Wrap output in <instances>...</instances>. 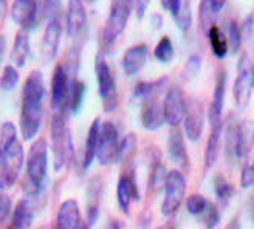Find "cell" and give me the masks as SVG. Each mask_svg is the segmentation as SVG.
Listing matches in <instances>:
<instances>
[{"label":"cell","instance_id":"cell-47","mask_svg":"<svg viewBox=\"0 0 254 229\" xmlns=\"http://www.w3.org/2000/svg\"><path fill=\"white\" fill-rule=\"evenodd\" d=\"M248 214H250V219L254 222V190L248 198Z\"/></svg>","mask_w":254,"mask_h":229},{"label":"cell","instance_id":"cell-3","mask_svg":"<svg viewBox=\"0 0 254 229\" xmlns=\"http://www.w3.org/2000/svg\"><path fill=\"white\" fill-rule=\"evenodd\" d=\"M52 150L55 171L59 172L68 164L73 155L71 135L67 127V113L53 112L52 116Z\"/></svg>","mask_w":254,"mask_h":229},{"label":"cell","instance_id":"cell-18","mask_svg":"<svg viewBox=\"0 0 254 229\" xmlns=\"http://www.w3.org/2000/svg\"><path fill=\"white\" fill-rule=\"evenodd\" d=\"M225 155L226 161L236 163L244 158L242 152V124L236 118H231L225 127Z\"/></svg>","mask_w":254,"mask_h":229},{"label":"cell","instance_id":"cell-19","mask_svg":"<svg viewBox=\"0 0 254 229\" xmlns=\"http://www.w3.org/2000/svg\"><path fill=\"white\" fill-rule=\"evenodd\" d=\"M141 124L146 130L154 132L158 130L166 124V118H164V110H163V103L155 98H150L143 103L141 107Z\"/></svg>","mask_w":254,"mask_h":229},{"label":"cell","instance_id":"cell-7","mask_svg":"<svg viewBox=\"0 0 254 229\" xmlns=\"http://www.w3.org/2000/svg\"><path fill=\"white\" fill-rule=\"evenodd\" d=\"M186 195V178L179 169H174L168 173L164 184V200L161 205V214L164 217H172L180 209Z\"/></svg>","mask_w":254,"mask_h":229},{"label":"cell","instance_id":"cell-5","mask_svg":"<svg viewBox=\"0 0 254 229\" xmlns=\"http://www.w3.org/2000/svg\"><path fill=\"white\" fill-rule=\"evenodd\" d=\"M0 146H2V150L5 154L11 178H12V181L16 183V180L22 172V168H23L25 152H23L22 143L17 138L16 125L9 121L3 122L2 129H0Z\"/></svg>","mask_w":254,"mask_h":229},{"label":"cell","instance_id":"cell-29","mask_svg":"<svg viewBox=\"0 0 254 229\" xmlns=\"http://www.w3.org/2000/svg\"><path fill=\"white\" fill-rule=\"evenodd\" d=\"M85 84L79 79H71V90H70V104L68 110L71 113H79L84 104L85 96Z\"/></svg>","mask_w":254,"mask_h":229},{"label":"cell","instance_id":"cell-34","mask_svg":"<svg viewBox=\"0 0 254 229\" xmlns=\"http://www.w3.org/2000/svg\"><path fill=\"white\" fill-rule=\"evenodd\" d=\"M174 20L177 23V27H179L183 33L190 30V27H192V8H190L189 0H183L179 12L174 16Z\"/></svg>","mask_w":254,"mask_h":229},{"label":"cell","instance_id":"cell-44","mask_svg":"<svg viewBox=\"0 0 254 229\" xmlns=\"http://www.w3.org/2000/svg\"><path fill=\"white\" fill-rule=\"evenodd\" d=\"M135 3V12L138 19H143L144 14L147 12V8L150 5V0H133Z\"/></svg>","mask_w":254,"mask_h":229},{"label":"cell","instance_id":"cell-23","mask_svg":"<svg viewBox=\"0 0 254 229\" xmlns=\"http://www.w3.org/2000/svg\"><path fill=\"white\" fill-rule=\"evenodd\" d=\"M30 57V33L25 30H19L14 37V44L11 50V62L16 68L25 67Z\"/></svg>","mask_w":254,"mask_h":229},{"label":"cell","instance_id":"cell-10","mask_svg":"<svg viewBox=\"0 0 254 229\" xmlns=\"http://www.w3.org/2000/svg\"><path fill=\"white\" fill-rule=\"evenodd\" d=\"M71 78L64 63H58L52 76V107L53 112L67 113L70 104Z\"/></svg>","mask_w":254,"mask_h":229},{"label":"cell","instance_id":"cell-20","mask_svg":"<svg viewBox=\"0 0 254 229\" xmlns=\"http://www.w3.org/2000/svg\"><path fill=\"white\" fill-rule=\"evenodd\" d=\"M149 56V47L146 44H136L126 50L123 56V68L127 76H135L141 71Z\"/></svg>","mask_w":254,"mask_h":229},{"label":"cell","instance_id":"cell-52","mask_svg":"<svg viewBox=\"0 0 254 229\" xmlns=\"http://www.w3.org/2000/svg\"><path fill=\"white\" fill-rule=\"evenodd\" d=\"M78 229H90V226H88L87 223H81V226Z\"/></svg>","mask_w":254,"mask_h":229},{"label":"cell","instance_id":"cell-21","mask_svg":"<svg viewBox=\"0 0 254 229\" xmlns=\"http://www.w3.org/2000/svg\"><path fill=\"white\" fill-rule=\"evenodd\" d=\"M103 190L104 187L99 176H95L88 181L87 186V225L88 226H93L98 222Z\"/></svg>","mask_w":254,"mask_h":229},{"label":"cell","instance_id":"cell-48","mask_svg":"<svg viewBox=\"0 0 254 229\" xmlns=\"http://www.w3.org/2000/svg\"><path fill=\"white\" fill-rule=\"evenodd\" d=\"M6 11H8V0H0V22L3 20Z\"/></svg>","mask_w":254,"mask_h":229},{"label":"cell","instance_id":"cell-36","mask_svg":"<svg viewBox=\"0 0 254 229\" xmlns=\"http://www.w3.org/2000/svg\"><path fill=\"white\" fill-rule=\"evenodd\" d=\"M209 205V201H206V198L200 195V194H192L188 200H186V209L190 215H195V217H201L203 212L206 211Z\"/></svg>","mask_w":254,"mask_h":229},{"label":"cell","instance_id":"cell-31","mask_svg":"<svg viewBox=\"0 0 254 229\" xmlns=\"http://www.w3.org/2000/svg\"><path fill=\"white\" fill-rule=\"evenodd\" d=\"M214 190H215V195H217V198H219L222 206H226L228 203L231 201L233 194H234V189H233L231 183L228 181L222 173H219L217 176H215V180H214Z\"/></svg>","mask_w":254,"mask_h":229},{"label":"cell","instance_id":"cell-1","mask_svg":"<svg viewBox=\"0 0 254 229\" xmlns=\"http://www.w3.org/2000/svg\"><path fill=\"white\" fill-rule=\"evenodd\" d=\"M45 82L39 70H33L23 82L20 107V133L25 141H31L39 133L44 118Z\"/></svg>","mask_w":254,"mask_h":229},{"label":"cell","instance_id":"cell-38","mask_svg":"<svg viewBox=\"0 0 254 229\" xmlns=\"http://www.w3.org/2000/svg\"><path fill=\"white\" fill-rule=\"evenodd\" d=\"M136 150V136L133 133H129L123 138V141L120 144V157H118V163L120 161H127L132 160Z\"/></svg>","mask_w":254,"mask_h":229},{"label":"cell","instance_id":"cell-50","mask_svg":"<svg viewBox=\"0 0 254 229\" xmlns=\"http://www.w3.org/2000/svg\"><path fill=\"white\" fill-rule=\"evenodd\" d=\"M3 53H5V37L0 36V63H2Z\"/></svg>","mask_w":254,"mask_h":229},{"label":"cell","instance_id":"cell-27","mask_svg":"<svg viewBox=\"0 0 254 229\" xmlns=\"http://www.w3.org/2000/svg\"><path fill=\"white\" fill-rule=\"evenodd\" d=\"M208 41H209V45H211V50H212V55L217 59H223L228 55V52H230L228 37L217 27V25H214V27L209 28V31H208Z\"/></svg>","mask_w":254,"mask_h":229},{"label":"cell","instance_id":"cell-2","mask_svg":"<svg viewBox=\"0 0 254 229\" xmlns=\"http://www.w3.org/2000/svg\"><path fill=\"white\" fill-rule=\"evenodd\" d=\"M48 173V144L44 138L36 139L27 155V183L28 195H39Z\"/></svg>","mask_w":254,"mask_h":229},{"label":"cell","instance_id":"cell-17","mask_svg":"<svg viewBox=\"0 0 254 229\" xmlns=\"http://www.w3.org/2000/svg\"><path fill=\"white\" fill-rule=\"evenodd\" d=\"M168 155L179 171L186 172L189 169V157L186 152L185 135L179 127H171L168 136Z\"/></svg>","mask_w":254,"mask_h":229},{"label":"cell","instance_id":"cell-46","mask_svg":"<svg viewBox=\"0 0 254 229\" xmlns=\"http://www.w3.org/2000/svg\"><path fill=\"white\" fill-rule=\"evenodd\" d=\"M150 23H152V28H154V30H160L161 25H163V17L158 14V12H154L152 17H150Z\"/></svg>","mask_w":254,"mask_h":229},{"label":"cell","instance_id":"cell-16","mask_svg":"<svg viewBox=\"0 0 254 229\" xmlns=\"http://www.w3.org/2000/svg\"><path fill=\"white\" fill-rule=\"evenodd\" d=\"M226 73L220 70L215 78V85L212 92V101L208 110V118L211 127L223 125V107H225V96H226Z\"/></svg>","mask_w":254,"mask_h":229},{"label":"cell","instance_id":"cell-6","mask_svg":"<svg viewBox=\"0 0 254 229\" xmlns=\"http://www.w3.org/2000/svg\"><path fill=\"white\" fill-rule=\"evenodd\" d=\"M95 73L98 79V90L99 96L103 99V107L104 112L112 113L118 107V90H117V82L113 78V73L106 60L104 53H98L95 59Z\"/></svg>","mask_w":254,"mask_h":229},{"label":"cell","instance_id":"cell-12","mask_svg":"<svg viewBox=\"0 0 254 229\" xmlns=\"http://www.w3.org/2000/svg\"><path fill=\"white\" fill-rule=\"evenodd\" d=\"M39 0H12L11 19L20 30L31 31L39 23Z\"/></svg>","mask_w":254,"mask_h":229},{"label":"cell","instance_id":"cell-49","mask_svg":"<svg viewBox=\"0 0 254 229\" xmlns=\"http://www.w3.org/2000/svg\"><path fill=\"white\" fill-rule=\"evenodd\" d=\"M225 229H242V225H240L239 217H234L230 223H228V226Z\"/></svg>","mask_w":254,"mask_h":229},{"label":"cell","instance_id":"cell-51","mask_svg":"<svg viewBox=\"0 0 254 229\" xmlns=\"http://www.w3.org/2000/svg\"><path fill=\"white\" fill-rule=\"evenodd\" d=\"M104 229H121V228H120L118 222H109L107 226H106Z\"/></svg>","mask_w":254,"mask_h":229},{"label":"cell","instance_id":"cell-28","mask_svg":"<svg viewBox=\"0 0 254 229\" xmlns=\"http://www.w3.org/2000/svg\"><path fill=\"white\" fill-rule=\"evenodd\" d=\"M166 82H168V78H161L154 82H138L133 90V96L138 99H143V101L155 98L163 90V87Z\"/></svg>","mask_w":254,"mask_h":229},{"label":"cell","instance_id":"cell-35","mask_svg":"<svg viewBox=\"0 0 254 229\" xmlns=\"http://www.w3.org/2000/svg\"><path fill=\"white\" fill-rule=\"evenodd\" d=\"M17 84H19V71L12 63H9V65L3 68L2 74H0V90L11 92L17 87Z\"/></svg>","mask_w":254,"mask_h":229},{"label":"cell","instance_id":"cell-22","mask_svg":"<svg viewBox=\"0 0 254 229\" xmlns=\"http://www.w3.org/2000/svg\"><path fill=\"white\" fill-rule=\"evenodd\" d=\"M81 211L76 200H65L58 211L56 229H78L81 226Z\"/></svg>","mask_w":254,"mask_h":229},{"label":"cell","instance_id":"cell-9","mask_svg":"<svg viewBox=\"0 0 254 229\" xmlns=\"http://www.w3.org/2000/svg\"><path fill=\"white\" fill-rule=\"evenodd\" d=\"M254 90V79H253V67L247 53H244L239 59L237 76L233 87V96L236 106L239 109H245L250 104L251 93Z\"/></svg>","mask_w":254,"mask_h":229},{"label":"cell","instance_id":"cell-32","mask_svg":"<svg viewBox=\"0 0 254 229\" xmlns=\"http://www.w3.org/2000/svg\"><path fill=\"white\" fill-rule=\"evenodd\" d=\"M168 171L163 166L161 163H155L152 166V172H150V178H149V190L152 194H157L160 189H164V184H166V178H168Z\"/></svg>","mask_w":254,"mask_h":229},{"label":"cell","instance_id":"cell-41","mask_svg":"<svg viewBox=\"0 0 254 229\" xmlns=\"http://www.w3.org/2000/svg\"><path fill=\"white\" fill-rule=\"evenodd\" d=\"M240 186L244 189L254 187V164H248L242 169V175H240Z\"/></svg>","mask_w":254,"mask_h":229},{"label":"cell","instance_id":"cell-26","mask_svg":"<svg viewBox=\"0 0 254 229\" xmlns=\"http://www.w3.org/2000/svg\"><path fill=\"white\" fill-rule=\"evenodd\" d=\"M222 133H223V125L211 127L208 143H206V150H205V166H206V169L214 168V164L217 163L219 152H220Z\"/></svg>","mask_w":254,"mask_h":229},{"label":"cell","instance_id":"cell-8","mask_svg":"<svg viewBox=\"0 0 254 229\" xmlns=\"http://www.w3.org/2000/svg\"><path fill=\"white\" fill-rule=\"evenodd\" d=\"M120 135L115 124L106 121L101 124V133H99V143L96 158L101 166H110V164L118 163L120 157Z\"/></svg>","mask_w":254,"mask_h":229},{"label":"cell","instance_id":"cell-25","mask_svg":"<svg viewBox=\"0 0 254 229\" xmlns=\"http://www.w3.org/2000/svg\"><path fill=\"white\" fill-rule=\"evenodd\" d=\"M34 220V211L28 200H20L11 217V228L12 229H30Z\"/></svg>","mask_w":254,"mask_h":229},{"label":"cell","instance_id":"cell-53","mask_svg":"<svg viewBox=\"0 0 254 229\" xmlns=\"http://www.w3.org/2000/svg\"><path fill=\"white\" fill-rule=\"evenodd\" d=\"M253 79H254V65H253Z\"/></svg>","mask_w":254,"mask_h":229},{"label":"cell","instance_id":"cell-15","mask_svg":"<svg viewBox=\"0 0 254 229\" xmlns=\"http://www.w3.org/2000/svg\"><path fill=\"white\" fill-rule=\"evenodd\" d=\"M62 28L64 27H62L59 14L47 20V27L42 36V44H41V57L44 63H50L58 56V50H59L61 37H62Z\"/></svg>","mask_w":254,"mask_h":229},{"label":"cell","instance_id":"cell-43","mask_svg":"<svg viewBox=\"0 0 254 229\" xmlns=\"http://www.w3.org/2000/svg\"><path fill=\"white\" fill-rule=\"evenodd\" d=\"M183 0H161V6L171 12V16L174 17L177 12H179L180 6H182Z\"/></svg>","mask_w":254,"mask_h":229},{"label":"cell","instance_id":"cell-13","mask_svg":"<svg viewBox=\"0 0 254 229\" xmlns=\"http://www.w3.org/2000/svg\"><path fill=\"white\" fill-rule=\"evenodd\" d=\"M185 107H186V96L179 85L169 87L163 101V110L166 124L169 127H179L185 118Z\"/></svg>","mask_w":254,"mask_h":229},{"label":"cell","instance_id":"cell-33","mask_svg":"<svg viewBox=\"0 0 254 229\" xmlns=\"http://www.w3.org/2000/svg\"><path fill=\"white\" fill-rule=\"evenodd\" d=\"M226 37H228V44H230V53L237 55L240 52V48H242L244 34H242V27L236 20H231L230 25H228Z\"/></svg>","mask_w":254,"mask_h":229},{"label":"cell","instance_id":"cell-39","mask_svg":"<svg viewBox=\"0 0 254 229\" xmlns=\"http://www.w3.org/2000/svg\"><path fill=\"white\" fill-rule=\"evenodd\" d=\"M12 184H14V181H12V178H11L5 154H3V150H2V146H0V190L6 189V187H9Z\"/></svg>","mask_w":254,"mask_h":229},{"label":"cell","instance_id":"cell-11","mask_svg":"<svg viewBox=\"0 0 254 229\" xmlns=\"http://www.w3.org/2000/svg\"><path fill=\"white\" fill-rule=\"evenodd\" d=\"M183 127H185V135L190 141H198L203 132V127H205V112H203L201 101L195 96L186 98Z\"/></svg>","mask_w":254,"mask_h":229},{"label":"cell","instance_id":"cell-42","mask_svg":"<svg viewBox=\"0 0 254 229\" xmlns=\"http://www.w3.org/2000/svg\"><path fill=\"white\" fill-rule=\"evenodd\" d=\"M11 214V198L0 190V223L5 222Z\"/></svg>","mask_w":254,"mask_h":229},{"label":"cell","instance_id":"cell-45","mask_svg":"<svg viewBox=\"0 0 254 229\" xmlns=\"http://www.w3.org/2000/svg\"><path fill=\"white\" fill-rule=\"evenodd\" d=\"M208 5L211 6V9L215 12V14H219V12L223 9V6L226 5L228 0H206Z\"/></svg>","mask_w":254,"mask_h":229},{"label":"cell","instance_id":"cell-30","mask_svg":"<svg viewBox=\"0 0 254 229\" xmlns=\"http://www.w3.org/2000/svg\"><path fill=\"white\" fill-rule=\"evenodd\" d=\"M154 56L158 62L161 63H171L175 57V48L171 41L169 36H163L158 41L155 50H154Z\"/></svg>","mask_w":254,"mask_h":229},{"label":"cell","instance_id":"cell-40","mask_svg":"<svg viewBox=\"0 0 254 229\" xmlns=\"http://www.w3.org/2000/svg\"><path fill=\"white\" fill-rule=\"evenodd\" d=\"M201 219H203V223H205V226L208 229H214L215 226L219 225V222H220V214H219L217 206L212 205V203H209L206 211L203 212Z\"/></svg>","mask_w":254,"mask_h":229},{"label":"cell","instance_id":"cell-4","mask_svg":"<svg viewBox=\"0 0 254 229\" xmlns=\"http://www.w3.org/2000/svg\"><path fill=\"white\" fill-rule=\"evenodd\" d=\"M132 11H135L133 0H112L109 17L104 23L103 34H101L103 45L107 50H110L120 39V36L127 27Z\"/></svg>","mask_w":254,"mask_h":229},{"label":"cell","instance_id":"cell-37","mask_svg":"<svg viewBox=\"0 0 254 229\" xmlns=\"http://www.w3.org/2000/svg\"><path fill=\"white\" fill-rule=\"evenodd\" d=\"M200 68H201V57L198 55H192L189 56V59L186 60L185 67L182 70V79L185 82H189L192 81L195 76L200 73Z\"/></svg>","mask_w":254,"mask_h":229},{"label":"cell","instance_id":"cell-14","mask_svg":"<svg viewBox=\"0 0 254 229\" xmlns=\"http://www.w3.org/2000/svg\"><path fill=\"white\" fill-rule=\"evenodd\" d=\"M65 30L73 41L84 39L87 31V11L84 0H68L65 12Z\"/></svg>","mask_w":254,"mask_h":229},{"label":"cell","instance_id":"cell-24","mask_svg":"<svg viewBox=\"0 0 254 229\" xmlns=\"http://www.w3.org/2000/svg\"><path fill=\"white\" fill-rule=\"evenodd\" d=\"M101 119L96 118L90 129H88L87 133V139H85V149H84V157H82V169L87 171L92 166V163L96 158V152H98V143H99V133H101Z\"/></svg>","mask_w":254,"mask_h":229}]
</instances>
